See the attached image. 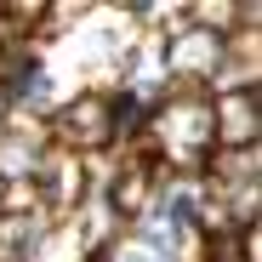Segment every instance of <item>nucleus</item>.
I'll list each match as a JSON object with an SVG mask.
<instances>
[{"label":"nucleus","mask_w":262,"mask_h":262,"mask_svg":"<svg viewBox=\"0 0 262 262\" xmlns=\"http://www.w3.org/2000/svg\"><path fill=\"white\" fill-rule=\"evenodd\" d=\"M0 205H6V183H0Z\"/></svg>","instance_id":"obj_8"},{"label":"nucleus","mask_w":262,"mask_h":262,"mask_svg":"<svg viewBox=\"0 0 262 262\" xmlns=\"http://www.w3.org/2000/svg\"><path fill=\"white\" fill-rule=\"evenodd\" d=\"M148 143L160 148L165 171H194L211 160L216 131H211V92L205 85H171V92L154 103V114L143 120Z\"/></svg>","instance_id":"obj_1"},{"label":"nucleus","mask_w":262,"mask_h":262,"mask_svg":"<svg viewBox=\"0 0 262 262\" xmlns=\"http://www.w3.org/2000/svg\"><path fill=\"white\" fill-rule=\"evenodd\" d=\"M211 131L216 148H256V85H234L211 97Z\"/></svg>","instance_id":"obj_5"},{"label":"nucleus","mask_w":262,"mask_h":262,"mask_svg":"<svg viewBox=\"0 0 262 262\" xmlns=\"http://www.w3.org/2000/svg\"><path fill=\"white\" fill-rule=\"evenodd\" d=\"M46 239V216L34 211H0V262H34Z\"/></svg>","instance_id":"obj_6"},{"label":"nucleus","mask_w":262,"mask_h":262,"mask_svg":"<svg viewBox=\"0 0 262 262\" xmlns=\"http://www.w3.org/2000/svg\"><path fill=\"white\" fill-rule=\"evenodd\" d=\"M46 131H52V148L80 154V160L114 143V131H108V103H103V97H74L63 114L46 120Z\"/></svg>","instance_id":"obj_3"},{"label":"nucleus","mask_w":262,"mask_h":262,"mask_svg":"<svg viewBox=\"0 0 262 262\" xmlns=\"http://www.w3.org/2000/svg\"><path fill=\"white\" fill-rule=\"evenodd\" d=\"M120 262H165V256H154V251H143V245H125Z\"/></svg>","instance_id":"obj_7"},{"label":"nucleus","mask_w":262,"mask_h":262,"mask_svg":"<svg viewBox=\"0 0 262 262\" xmlns=\"http://www.w3.org/2000/svg\"><path fill=\"white\" fill-rule=\"evenodd\" d=\"M223 63H228V34H216L205 23H177L160 69L177 74V85H205L211 74H223Z\"/></svg>","instance_id":"obj_2"},{"label":"nucleus","mask_w":262,"mask_h":262,"mask_svg":"<svg viewBox=\"0 0 262 262\" xmlns=\"http://www.w3.org/2000/svg\"><path fill=\"white\" fill-rule=\"evenodd\" d=\"M29 188H34V205H46V211H74V205L92 200V171H85L80 154L52 148L46 165L34 171V183H29Z\"/></svg>","instance_id":"obj_4"}]
</instances>
